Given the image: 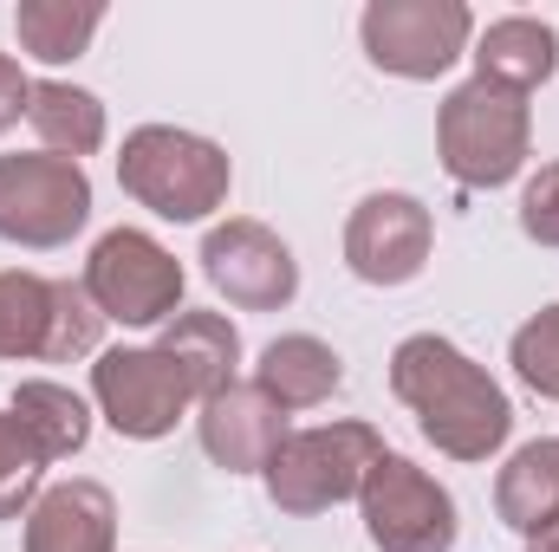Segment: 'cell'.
<instances>
[{
    "label": "cell",
    "mask_w": 559,
    "mask_h": 552,
    "mask_svg": "<svg viewBox=\"0 0 559 552\" xmlns=\"http://www.w3.org/2000/svg\"><path fill=\"white\" fill-rule=\"evenodd\" d=\"M338 384H345V364H338V351H332L325 338H312V332L274 338V345L261 351V364H254V391H261L267 404H280V410H312V404H325Z\"/></svg>",
    "instance_id": "9a60e30c"
},
{
    "label": "cell",
    "mask_w": 559,
    "mask_h": 552,
    "mask_svg": "<svg viewBox=\"0 0 559 552\" xmlns=\"http://www.w3.org/2000/svg\"><path fill=\"white\" fill-rule=\"evenodd\" d=\"M26 552H118V501L105 481H59L26 514Z\"/></svg>",
    "instance_id": "5bb4252c"
},
{
    "label": "cell",
    "mask_w": 559,
    "mask_h": 552,
    "mask_svg": "<svg viewBox=\"0 0 559 552\" xmlns=\"http://www.w3.org/2000/svg\"><path fill=\"white\" fill-rule=\"evenodd\" d=\"M384 461V435L371 422H319L280 442L267 461V501L280 514H325L338 501H358L365 475Z\"/></svg>",
    "instance_id": "277c9868"
},
{
    "label": "cell",
    "mask_w": 559,
    "mask_h": 552,
    "mask_svg": "<svg viewBox=\"0 0 559 552\" xmlns=\"http://www.w3.org/2000/svg\"><path fill=\"white\" fill-rule=\"evenodd\" d=\"M156 351H163V358L189 377L195 404H209V397H222V391L235 384V364H241V332H235L222 312H176V319L163 325Z\"/></svg>",
    "instance_id": "2e32d148"
},
{
    "label": "cell",
    "mask_w": 559,
    "mask_h": 552,
    "mask_svg": "<svg viewBox=\"0 0 559 552\" xmlns=\"http://www.w3.org/2000/svg\"><path fill=\"white\" fill-rule=\"evenodd\" d=\"M508 358H514V377H521L534 397L559 404V305H540V312L514 332Z\"/></svg>",
    "instance_id": "603a6c76"
},
{
    "label": "cell",
    "mask_w": 559,
    "mask_h": 552,
    "mask_svg": "<svg viewBox=\"0 0 559 552\" xmlns=\"http://www.w3.org/2000/svg\"><path fill=\"white\" fill-rule=\"evenodd\" d=\"M391 391L417 410V429L449 461H488L514 429L508 391L436 332H417L391 351Z\"/></svg>",
    "instance_id": "6da1fadb"
},
{
    "label": "cell",
    "mask_w": 559,
    "mask_h": 552,
    "mask_svg": "<svg viewBox=\"0 0 559 552\" xmlns=\"http://www.w3.org/2000/svg\"><path fill=\"white\" fill-rule=\"evenodd\" d=\"M195 435H202V455L228 475H267V461L286 442V410L267 404L254 384H228L222 397H209L195 416Z\"/></svg>",
    "instance_id": "4fadbf2b"
},
{
    "label": "cell",
    "mask_w": 559,
    "mask_h": 552,
    "mask_svg": "<svg viewBox=\"0 0 559 552\" xmlns=\"http://www.w3.org/2000/svg\"><path fill=\"white\" fill-rule=\"evenodd\" d=\"M527 552H559V527H547V533H534V540H527Z\"/></svg>",
    "instance_id": "484cf974"
},
{
    "label": "cell",
    "mask_w": 559,
    "mask_h": 552,
    "mask_svg": "<svg viewBox=\"0 0 559 552\" xmlns=\"http://www.w3.org/2000/svg\"><path fill=\"white\" fill-rule=\"evenodd\" d=\"M92 397H98V416L118 435H131V442L169 435L189 416V404H195L189 377L156 345H118V351H105L92 364Z\"/></svg>",
    "instance_id": "30bf717a"
},
{
    "label": "cell",
    "mask_w": 559,
    "mask_h": 552,
    "mask_svg": "<svg viewBox=\"0 0 559 552\" xmlns=\"http://www.w3.org/2000/svg\"><path fill=\"white\" fill-rule=\"evenodd\" d=\"M358 507H365V533L378 552H455V533H462L455 501L411 455L384 448V461L358 488Z\"/></svg>",
    "instance_id": "9c48e42d"
},
{
    "label": "cell",
    "mask_w": 559,
    "mask_h": 552,
    "mask_svg": "<svg viewBox=\"0 0 559 552\" xmlns=\"http://www.w3.org/2000/svg\"><path fill=\"white\" fill-rule=\"evenodd\" d=\"M13 422L33 435V448H39L46 461H66V455H79V448L92 442V410H85V397L66 391V384H52V377H26V384L13 391Z\"/></svg>",
    "instance_id": "d6986e66"
},
{
    "label": "cell",
    "mask_w": 559,
    "mask_h": 552,
    "mask_svg": "<svg viewBox=\"0 0 559 552\" xmlns=\"http://www.w3.org/2000/svg\"><path fill=\"white\" fill-rule=\"evenodd\" d=\"M26 105H33V79L20 72V59L0 52V131H13L26 118Z\"/></svg>",
    "instance_id": "d4e9b609"
},
{
    "label": "cell",
    "mask_w": 559,
    "mask_h": 552,
    "mask_svg": "<svg viewBox=\"0 0 559 552\" xmlns=\"http://www.w3.org/2000/svg\"><path fill=\"white\" fill-rule=\"evenodd\" d=\"M118 182L124 195L163 215V221H209L222 202H228V182H235V163L228 149L195 131H176V124H143L124 137L118 156Z\"/></svg>",
    "instance_id": "7a4b0ae2"
},
{
    "label": "cell",
    "mask_w": 559,
    "mask_h": 552,
    "mask_svg": "<svg viewBox=\"0 0 559 552\" xmlns=\"http://www.w3.org/2000/svg\"><path fill=\"white\" fill-rule=\"evenodd\" d=\"M39 475H46V455H39L33 435L13 422V410H0V520L33 514V501L46 494Z\"/></svg>",
    "instance_id": "7402d4cb"
},
{
    "label": "cell",
    "mask_w": 559,
    "mask_h": 552,
    "mask_svg": "<svg viewBox=\"0 0 559 552\" xmlns=\"http://www.w3.org/2000/svg\"><path fill=\"white\" fill-rule=\"evenodd\" d=\"M26 118H33V131H39V143H46L52 156H72V163H79V156H92V149L105 143V105H98L92 92L66 85V79L33 85Z\"/></svg>",
    "instance_id": "44dd1931"
},
{
    "label": "cell",
    "mask_w": 559,
    "mask_h": 552,
    "mask_svg": "<svg viewBox=\"0 0 559 552\" xmlns=\"http://www.w3.org/2000/svg\"><path fill=\"white\" fill-rule=\"evenodd\" d=\"M85 292L118 325H163L182 312V261L143 228H111L85 261Z\"/></svg>",
    "instance_id": "ba28073f"
},
{
    "label": "cell",
    "mask_w": 559,
    "mask_h": 552,
    "mask_svg": "<svg viewBox=\"0 0 559 552\" xmlns=\"http://www.w3.org/2000/svg\"><path fill=\"white\" fill-rule=\"evenodd\" d=\"M358 39L365 59L391 79H442L475 39V13L462 0H371Z\"/></svg>",
    "instance_id": "52a82bcc"
},
{
    "label": "cell",
    "mask_w": 559,
    "mask_h": 552,
    "mask_svg": "<svg viewBox=\"0 0 559 552\" xmlns=\"http://www.w3.org/2000/svg\"><path fill=\"white\" fill-rule=\"evenodd\" d=\"M92 221V176L72 156H0V241L66 248Z\"/></svg>",
    "instance_id": "8992f818"
},
{
    "label": "cell",
    "mask_w": 559,
    "mask_h": 552,
    "mask_svg": "<svg viewBox=\"0 0 559 552\" xmlns=\"http://www.w3.org/2000/svg\"><path fill=\"white\" fill-rule=\"evenodd\" d=\"M202 274L241 312H280L299 292V261L267 221H222L202 235Z\"/></svg>",
    "instance_id": "8fae6325"
},
{
    "label": "cell",
    "mask_w": 559,
    "mask_h": 552,
    "mask_svg": "<svg viewBox=\"0 0 559 552\" xmlns=\"http://www.w3.org/2000/svg\"><path fill=\"white\" fill-rule=\"evenodd\" d=\"M495 514L527 540L559 527V442H527L508 455V468L495 481Z\"/></svg>",
    "instance_id": "ac0fdd59"
},
{
    "label": "cell",
    "mask_w": 559,
    "mask_h": 552,
    "mask_svg": "<svg viewBox=\"0 0 559 552\" xmlns=\"http://www.w3.org/2000/svg\"><path fill=\"white\" fill-rule=\"evenodd\" d=\"M527 143H534V111L521 92L508 85H488V79H468L442 98L436 111V149H442V169L462 182V189H501L521 176L527 163Z\"/></svg>",
    "instance_id": "3957f363"
},
{
    "label": "cell",
    "mask_w": 559,
    "mask_h": 552,
    "mask_svg": "<svg viewBox=\"0 0 559 552\" xmlns=\"http://www.w3.org/2000/svg\"><path fill=\"white\" fill-rule=\"evenodd\" d=\"M105 325L111 319L92 305L85 279L0 274V358L72 364V358H92L98 351Z\"/></svg>",
    "instance_id": "5b68a950"
},
{
    "label": "cell",
    "mask_w": 559,
    "mask_h": 552,
    "mask_svg": "<svg viewBox=\"0 0 559 552\" xmlns=\"http://www.w3.org/2000/svg\"><path fill=\"white\" fill-rule=\"evenodd\" d=\"M98 26H105V7H98V0H20V7H13L20 52H33V59H46V65L79 59Z\"/></svg>",
    "instance_id": "ffe728a7"
},
{
    "label": "cell",
    "mask_w": 559,
    "mask_h": 552,
    "mask_svg": "<svg viewBox=\"0 0 559 552\" xmlns=\"http://www.w3.org/2000/svg\"><path fill=\"white\" fill-rule=\"evenodd\" d=\"M521 235L540 241V248H559V163H547L521 189Z\"/></svg>",
    "instance_id": "cb8c5ba5"
},
{
    "label": "cell",
    "mask_w": 559,
    "mask_h": 552,
    "mask_svg": "<svg viewBox=\"0 0 559 552\" xmlns=\"http://www.w3.org/2000/svg\"><path fill=\"white\" fill-rule=\"evenodd\" d=\"M429 248H436V221L404 189L365 195L345 221V267L365 286H411L429 267Z\"/></svg>",
    "instance_id": "7c38bea8"
},
{
    "label": "cell",
    "mask_w": 559,
    "mask_h": 552,
    "mask_svg": "<svg viewBox=\"0 0 559 552\" xmlns=\"http://www.w3.org/2000/svg\"><path fill=\"white\" fill-rule=\"evenodd\" d=\"M475 79H488V85H508V92H534V85H547L559 65V33L547 20H527V13H508V20H495L481 39H475Z\"/></svg>",
    "instance_id": "e0dca14e"
}]
</instances>
